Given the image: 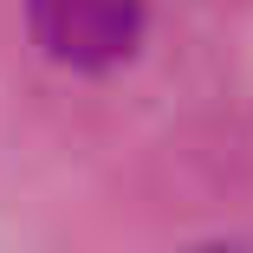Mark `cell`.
Here are the masks:
<instances>
[{"instance_id": "obj_1", "label": "cell", "mask_w": 253, "mask_h": 253, "mask_svg": "<svg viewBox=\"0 0 253 253\" xmlns=\"http://www.w3.org/2000/svg\"><path fill=\"white\" fill-rule=\"evenodd\" d=\"M26 20L45 59L72 72H111L117 59L136 52L149 0H26Z\"/></svg>"}]
</instances>
